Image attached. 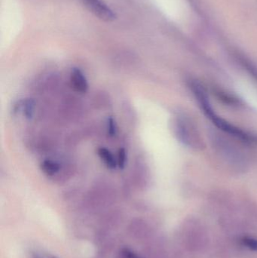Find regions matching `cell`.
Listing matches in <instances>:
<instances>
[{
    "mask_svg": "<svg viewBox=\"0 0 257 258\" xmlns=\"http://www.w3.org/2000/svg\"><path fill=\"white\" fill-rule=\"evenodd\" d=\"M98 154L107 168L114 169L118 166L117 159H116L113 153L108 149L100 147L98 149Z\"/></svg>",
    "mask_w": 257,
    "mask_h": 258,
    "instance_id": "obj_4",
    "label": "cell"
},
{
    "mask_svg": "<svg viewBox=\"0 0 257 258\" xmlns=\"http://www.w3.org/2000/svg\"><path fill=\"white\" fill-rule=\"evenodd\" d=\"M32 257H33V258H54V257H44L43 256L40 255V254H37V253H33V254H32Z\"/></svg>",
    "mask_w": 257,
    "mask_h": 258,
    "instance_id": "obj_11",
    "label": "cell"
},
{
    "mask_svg": "<svg viewBox=\"0 0 257 258\" xmlns=\"http://www.w3.org/2000/svg\"><path fill=\"white\" fill-rule=\"evenodd\" d=\"M126 151L125 149H120L119 150V154H118L117 163L118 167L121 169L125 168V164H126Z\"/></svg>",
    "mask_w": 257,
    "mask_h": 258,
    "instance_id": "obj_8",
    "label": "cell"
},
{
    "mask_svg": "<svg viewBox=\"0 0 257 258\" xmlns=\"http://www.w3.org/2000/svg\"><path fill=\"white\" fill-rule=\"evenodd\" d=\"M191 89L195 96L197 98V101H199L200 107H202L204 113L208 116V118H209L214 122V124H215L216 126L218 127L219 128L221 129L226 133L232 135L238 139L241 140L244 142H256V138L252 136L251 135H249L248 133L244 132L241 129L231 125L227 121L220 118L214 111L211 104H210L208 96H207L206 92L200 84L194 82L191 84Z\"/></svg>",
    "mask_w": 257,
    "mask_h": 258,
    "instance_id": "obj_1",
    "label": "cell"
},
{
    "mask_svg": "<svg viewBox=\"0 0 257 258\" xmlns=\"http://www.w3.org/2000/svg\"><path fill=\"white\" fill-rule=\"evenodd\" d=\"M70 81L73 89L81 94L86 93L89 89L87 79L78 68H73L70 74Z\"/></svg>",
    "mask_w": 257,
    "mask_h": 258,
    "instance_id": "obj_3",
    "label": "cell"
},
{
    "mask_svg": "<svg viewBox=\"0 0 257 258\" xmlns=\"http://www.w3.org/2000/svg\"><path fill=\"white\" fill-rule=\"evenodd\" d=\"M121 257L122 258H140L137 254H136L134 251H131L128 248H125L122 250L121 253Z\"/></svg>",
    "mask_w": 257,
    "mask_h": 258,
    "instance_id": "obj_10",
    "label": "cell"
},
{
    "mask_svg": "<svg viewBox=\"0 0 257 258\" xmlns=\"http://www.w3.org/2000/svg\"><path fill=\"white\" fill-rule=\"evenodd\" d=\"M21 105L24 116L27 119H31L35 113V101L29 98L25 100Z\"/></svg>",
    "mask_w": 257,
    "mask_h": 258,
    "instance_id": "obj_6",
    "label": "cell"
},
{
    "mask_svg": "<svg viewBox=\"0 0 257 258\" xmlns=\"http://www.w3.org/2000/svg\"><path fill=\"white\" fill-rule=\"evenodd\" d=\"M40 168L44 174L49 177H54L56 174H58L61 169L60 164L52 159H45L42 161Z\"/></svg>",
    "mask_w": 257,
    "mask_h": 258,
    "instance_id": "obj_5",
    "label": "cell"
},
{
    "mask_svg": "<svg viewBox=\"0 0 257 258\" xmlns=\"http://www.w3.org/2000/svg\"><path fill=\"white\" fill-rule=\"evenodd\" d=\"M89 12L102 21L111 22L116 19L113 9L104 0H81Z\"/></svg>",
    "mask_w": 257,
    "mask_h": 258,
    "instance_id": "obj_2",
    "label": "cell"
},
{
    "mask_svg": "<svg viewBox=\"0 0 257 258\" xmlns=\"http://www.w3.org/2000/svg\"><path fill=\"white\" fill-rule=\"evenodd\" d=\"M241 242L243 245H245L250 249L257 251V239L246 237L241 239Z\"/></svg>",
    "mask_w": 257,
    "mask_h": 258,
    "instance_id": "obj_9",
    "label": "cell"
},
{
    "mask_svg": "<svg viewBox=\"0 0 257 258\" xmlns=\"http://www.w3.org/2000/svg\"><path fill=\"white\" fill-rule=\"evenodd\" d=\"M107 133H108L110 137L116 136L118 132V127L116 120L113 117H110L107 119Z\"/></svg>",
    "mask_w": 257,
    "mask_h": 258,
    "instance_id": "obj_7",
    "label": "cell"
}]
</instances>
